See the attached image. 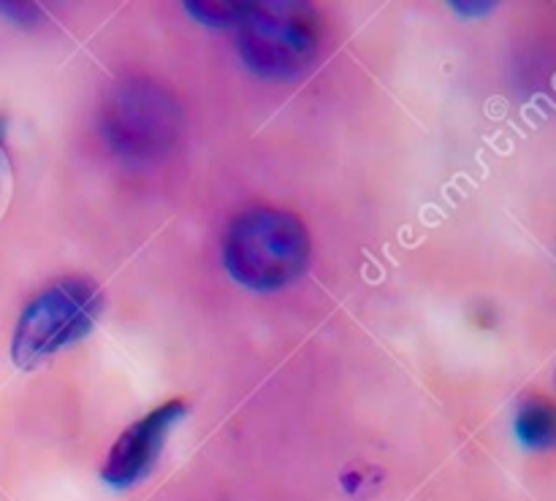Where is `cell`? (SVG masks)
<instances>
[{
  "mask_svg": "<svg viewBox=\"0 0 556 501\" xmlns=\"http://www.w3.org/2000/svg\"><path fill=\"white\" fill-rule=\"evenodd\" d=\"M223 255L228 274L239 285L277 291L307 269L309 233L291 211L261 206L231 222Z\"/></svg>",
  "mask_w": 556,
  "mask_h": 501,
  "instance_id": "1",
  "label": "cell"
},
{
  "mask_svg": "<svg viewBox=\"0 0 556 501\" xmlns=\"http://www.w3.org/2000/svg\"><path fill=\"white\" fill-rule=\"evenodd\" d=\"M101 314V293L92 282L71 277L49 285L22 312L11 339V361L22 372L52 358L90 334Z\"/></svg>",
  "mask_w": 556,
  "mask_h": 501,
  "instance_id": "2",
  "label": "cell"
},
{
  "mask_svg": "<svg viewBox=\"0 0 556 501\" xmlns=\"http://www.w3.org/2000/svg\"><path fill=\"white\" fill-rule=\"evenodd\" d=\"M320 20L307 3H250L239 20V52L261 76H293L313 63Z\"/></svg>",
  "mask_w": 556,
  "mask_h": 501,
  "instance_id": "3",
  "label": "cell"
},
{
  "mask_svg": "<svg viewBox=\"0 0 556 501\" xmlns=\"http://www.w3.org/2000/svg\"><path fill=\"white\" fill-rule=\"evenodd\" d=\"M179 108L174 98L150 81L119 87L103 112V136L114 152L130 160H152L177 139Z\"/></svg>",
  "mask_w": 556,
  "mask_h": 501,
  "instance_id": "4",
  "label": "cell"
},
{
  "mask_svg": "<svg viewBox=\"0 0 556 501\" xmlns=\"http://www.w3.org/2000/svg\"><path fill=\"white\" fill-rule=\"evenodd\" d=\"M185 410H188L185 401H168V404L157 407L155 412L125 428L114 442L106 464H103V480L114 488H130L141 477L150 475L163 445H166L168 432L174 428V423H179Z\"/></svg>",
  "mask_w": 556,
  "mask_h": 501,
  "instance_id": "5",
  "label": "cell"
},
{
  "mask_svg": "<svg viewBox=\"0 0 556 501\" xmlns=\"http://www.w3.org/2000/svg\"><path fill=\"white\" fill-rule=\"evenodd\" d=\"M516 432H519L521 442L530 445V448H546L554 437V410L548 401L527 399L521 404L519 418H516Z\"/></svg>",
  "mask_w": 556,
  "mask_h": 501,
  "instance_id": "6",
  "label": "cell"
},
{
  "mask_svg": "<svg viewBox=\"0 0 556 501\" xmlns=\"http://www.w3.org/2000/svg\"><path fill=\"white\" fill-rule=\"evenodd\" d=\"M248 9L250 3H188L190 14L206 25H239Z\"/></svg>",
  "mask_w": 556,
  "mask_h": 501,
  "instance_id": "7",
  "label": "cell"
},
{
  "mask_svg": "<svg viewBox=\"0 0 556 501\" xmlns=\"http://www.w3.org/2000/svg\"><path fill=\"white\" fill-rule=\"evenodd\" d=\"M9 160H5V152H3V146H0V201H3V193H5V188H9Z\"/></svg>",
  "mask_w": 556,
  "mask_h": 501,
  "instance_id": "8",
  "label": "cell"
}]
</instances>
